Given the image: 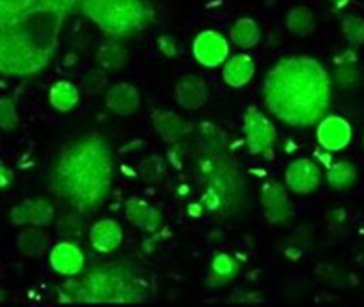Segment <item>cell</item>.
Wrapping results in <instances>:
<instances>
[{
  "label": "cell",
  "instance_id": "83f0119b",
  "mask_svg": "<svg viewBox=\"0 0 364 307\" xmlns=\"http://www.w3.org/2000/svg\"><path fill=\"white\" fill-rule=\"evenodd\" d=\"M109 87V71H105L100 66L87 70L84 73V77H82L80 89L89 96L103 95Z\"/></svg>",
  "mask_w": 364,
  "mask_h": 307
},
{
  "label": "cell",
  "instance_id": "f35d334b",
  "mask_svg": "<svg viewBox=\"0 0 364 307\" xmlns=\"http://www.w3.org/2000/svg\"><path fill=\"white\" fill-rule=\"evenodd\" d=\"M363 144H364V137H363Z\"/></svg>",
  "mask_w": 364,
  "mask_h": 307
},
{
  "label": "cell",
  "instance_id": "4dcf8cb0",
  "mask_svg": "<svg viewBox=\"0 0 364 307\" xmlns=\"http://www.w3.org/2000/svg\"><path fill=\"white\" fill-rule=\"evenodd\" d=\"M313 237H315V227H313L311 224H302V226H299L297 230H295V233L288 238V251H295L297 256H301V252L313 247Z\"/></svg>",
  "mask_w": 364,
  "mask_h": 307
},
{
  "label": "cell",
  "instance_id": "f1b7e54d",
  "mask_svg": "<svg viewBox=\"0 0 364 307\" xmlns=\"http://www.w3.org/2000/svg\"><path fill=\"white\" fill-rule=\"evenodd\" d=\"M341 32L352 48L364 45V18L359 14H345L341 18Z\"/></svg>",
  "mask_w": 364,
  "mask_h": 307
},
{
  "label": "cell",
  "instance_id": "1f68e13d",
  "mask_svg": "<svg viewBox=\"0 0 364 307\" xmlns=\"http://www.w3.org/2000/svg\"><path fill=\"white\" fill-rule=\"evenodd\" d=\"M38 2L39 0H0V23L20 16Z\"/></svg>",
  "mask_w": 364,
  "mask_h": 307
},
{
  "label": "cell",
  "instance_id": "cb8c5ba5",
  "mask_svg": "<svg viewBox=\"0 0 364 307\" xmlns=\"http://www.w3.org/2000/svg\"><path fill=\"white\" fill-rule=\"evenodd\" d=\"M80 102V89L70 80H57L48 91V103L59 112H70Z\"/></svg>",
  "mask_w": 364,
  "mask_h": 307
},
{
  "label": "cell",
  "instance_id": "52a82bcc",
  "mask_svg": "<svg viewBox=\"0 0 364 307\" xmlns=\"http://www.w3.org/2000/svg\"><path fill=\"white\" fill-rule=\"evenodd\" d=\"M323 181L322 166L315 158H297L284 171V185L297 195H308L318 190Z\"/></svg>",
  "mask_w": 364,
  "mask_h": 307
},
{
  "label": "cell",
  "instance_id": "5bb4252c",
  "mask_svg": "<svg viewBox=\"0 0 364 307\" xmlns=\"http://www.w3.org/2000/svg\"><path fill=\"white\" fill-rule=\"evenodd\" d=\"M124 215L137 230L149 235L156 233L164 224L162 212L156 206L144 201V199L137 198V195L127 199V203H124Z\"/></svg>",
  "mask_w": 364,
  "mask_h": 307
},
{
  "label": "cell",
  "instance_id": "ba28073f",
  "mask_svg": "<svg viewBox=\"0 0 364 307\" xmlns=\"http://www.w3.org/2000/svg\"><path fill=\"white\" fill-rule=\"evenodd\" d=\"M231 41L217 31H203L192 41L194 59L205 68H219L230 57Z\"/></svg>",
  "mask_w": 364,
  "mask_h": 307
},
{
  "label": "cell",
  "instance_id": "2e32d148",
  "mask_svg": "<svg viewBox=\"0 0 364 307\" xmlns=\"http://www.w3.org/2000/svg\"><path fill=\"white\" fill-rule=\"evenodd\" d=\"M89 242L100 254H110L123 244V227L114 219H102L89 230Z\"/></svg>",
  "mask_w": 364,
  "mask_h": 307
},
{
  "label": "cell",
  "instance_id": "d6a6232c",
  "mask_svg": "<svg viewBox=\"0 0 364 307\" xmlns=\"http://www.w3.org/2000/svg\"><path fill=\"white\" fill-rule=\"evenodd\" d=\"M320 279L327 284H333V286H348V281H350V274L345 272L343 269L334 265H322L316 270Z\"/></svg>",
  "mask_w": 364,
  "mask_h": 307
},
{
  "label": "cell",
  "instance_id": "277c9868",
  "mask_svg": "<svg viewBox=\"0 0 364 307\" xmlns=\"http://www.w3.org/2000/svg\"><path fill=\"white\" fill-rule=\"evenodd\" d=\"M82 13L109 38H130L149 25L153 9L148 0H84Z\"/></svg>",
  "mask_w": 364,
  "mask_h": 307
},
{
  "label": "cell",
  "instance_id": "7a4b0ae2",
  "mask_svg": "<svg viewBox=\"0 0 364 307\" xmlns=\"http://www.w3.org/2000/svg\"><path fill=\"white\" fill-rule=\"evenodd\" d=\"M64 20L63 13L38 2L0 23V75L27 78L41 73L55 57Z\"/></svg>",
  "mask_w": 364,
  "mask_h": 307
},
{
  "label": "cell",
  "instance_id": "74e56055",
  "mask_svg": "<svg viewBox=\"0 0 364 307\" xmlns=\"http://www.w3.org/2000/svg\"><path fill=\"white\" fill-rule=\"evenodd\" d=\"M329 2H333L336 7H345L348 4V0H329Z\"/></svg>",
  "mask_w": 364,
  "mask_h": 307
},
{
  "label": "cell",
  "instance_id": "ffe728a7",
  "mask_svg": "<svg viewBox=\"0 0 364 307\" xmlns=\"http://www.w3.org/2000/svg\"><path fill=\"white\" fill-rule=\"evenodd\" d=\"M240 274V263L235 256L226 254V252H219L213 256L212 263H210L208 274H206V286L210 290H220L231 281H235Z\"/></svg>",
  "mask_w": 364,
  "mask_h": 307
},
{
  "label": "cell",
  "instance_id": "f546056e",
  "mask_svg": "<svg viewBox=\"0 0 364 307\" xmlns=\"http://www.w3.org/2000/svg\"><path fill=\"white\" fill-rule=\"evenodd\" d=\"M20 124L16 102L11 96H0V130L13 131Z\"/></svg>",
  "mask_w": 364,
  "mask_h": 307
},
{
  "label": "cell",
  "instance_id": "d4e9b609",
  "mask_svg": "<svg viewBox=\"0 0 364 307\" xmlns=\"http://www.w3.org/2000/svg\"><path fill=\"white\" fill-rule=\"evenodd\" d=\"M287 28L290 34L297 36V38H308L315 32L316 28V16L309 7L306 6H295L291 7L284 18Z\"/></svg>",
  "mask_w": 364,
  "mask_h": 307
},
{
  "label": "cell",
  "instance_id": "30bf717a",
  "mask_svg": "<svg viewBox=\"0 0 364 307\" xmlns=\"http://www.w3.org/2000/svg\"><path fill=\"white\" fill-rule=\"evenodd\" d=\"M352 124L341 116H326L318 121L316 126V141L320 148L331 153L343 151L352 142Z\"/></svg>",
  "mask_w": 364,
  "mask_h": 307
},
{
  "label": "cell",
  "instance_id": "603a6c76",
  "mask_svg": "<svg viewBox=\"0 0 364 307\" xmlns=\"http://www.w3.org/2000/svg\"><path fill=\"white\" fill-rule=\"evenodd\" d=\"M323 178H326V183L329 185V188L336 192H343L358 183L359 173L358 167L348 162V160H336V162L327 167Z\"/></svg>",
  "mask_w": 364,
  "mask_h": 307
},
{
  "label": "cell",
  "instance_id": "e575fe53",
  "mask_svg": "<svg viewBox=\"0 0 364 307\" xmlns=\"http://www.w3.org/2000/svg\"><path fill=\"white\" fill-rule=\"evenodd\" d=\"M82 2H84V0H39V4L59 11V13H63L64 16L75 13L77 9H80Z\"/></svg>",
  "mask_w": 364,
  "mask_h": 307
},
{
  "label": "cell",
  "instance_id": "e0dca14e",
  "mask_svg": "<svg viewBox=\"0 0 364 307\" xmlns=\"http://www.w3.org/2000/svg\"><path fill=\"white\" fill-rule=\"evenodd\" d=\"M333 80L341 89H347V91L358 89L363 84L364 75L358 63V53L354 52L352 46L345 50L343 53H340V55H336V59H334Z\"/></svg>",
  "mask_w": 364,
  "mask_h": 307
},
{
  "label": "cell",
  "instance_id": "4fadbf2b",
  "mask_svg": "<svg viewBox=\"0 0 364 307\" xmlns=\"http://www.w3.org/2000/svg\"><path fill=\"white\" fill-rule=\"evenodd\" d=\"M105 105L112 114L119 117H130L141 107V92L134 84L117 82L105 92Z\"/></svg>",
  "mask_w": 364,
  "mask_h": 307
},
{
  "label": "cell",
  "instance_id": "484cf974",
  "mask_svg": "<svg viewBox=\"0 0 364 307\" xmlns=\"http://www.w3.org/2000/svg\"><path fill=\"white\" fill-rule=\"evenodd\" d=\"M137 174L144 183L159 185L162 183L167 174V162L160 155H149L141 160L137 167Z\"/></svg>",
  "mask_w": 364,
  "mask_h": 307
},
{
  "label": "cell",
  "instance_id": "d6986e66",
  "mask_svg": "<svg viewBox=\"0 0 364 307\" xmlns=\"http://www.w3.org/2000/svg\"><path fill=\"white\" fill-rule=\"evenodd\" d=\"M16 249L25 258H41L48 254L52 249V238L46 233L45 227L25 226L16 237Z\"/></svg>",
  "mask_w": 364,
  "mask_h": 307
},
{
  "label": "cell",
  "instance_id": "8fae6325",
  "mask_svg": "<svg viewBox=\"0 0 364 307\" xmlns=\"http://www.w3.org/2000/svg\"><path fill=\"white\" fill-rule=\"evenodd\" d=\"M50 266L55 274L64 277H77L85 266V254L75 242L63 240L52 245L48 252Z\"/></svg>",
  "mask_w": 364,
  "mask_h": 307
},
{
  "label": "cell",
  "instance_id": "9a60e30c",
  "mask_svg": "<svg viewBox=\"0 0 364 307\" xmlns=\"http://www.w3.org/2000/svg\"><path fill=\"white\" fill-rule=\"evenodd\" d=\"M151 123L159 137L167 144L180 142L192 131V124L173 110L155 109L151 112Z\"/></svg>",
  "mask_w": 364,
  "mask_h": 307
},
{
  "label": "cell",
  "instance_id": "8d00e7d4",
  "mask_svg": "<svg viewBox=\"0 0 364 307\" xmlns=\"http://www.w3.org/2000/svg\"><path fill=\"white\" fill-rule=\"evenodd\" d=\"M14 183V173L7 166L0 163V190H9Z\"/></svg>",
  "mask_w": 364,
  "mask_h": 307
},
{
  "label": "cell",
  "instance_id": "8992f818",
  "mask_svg": "<svg viewBox=\"0 0 364 307\" xmlns=\"http://www.w3.org/2000/svg\"><path fill=\"white\" fill-rule=\"evenodd\" d=\"M259 203H262L263 215L272 226H287L294 220L295 210L288 195V187L281 181H265L259 190Z\"/></svg>",
  "mask_w": 364,
  "mask_h": 307
},
{
  "label": "cell",
  "instance_id": "5b68a950",
  "mask_svg": "<svg viewBox=\"0 0 364 307\" xmlns=\"http://www.w3.org/2000/svg\"><path fill=\"white\" fill-rule=\"evenodd\" d=\"M244 130L245 146L252 155H265L272 153L277 141V128L274 121L267 116L258 107H249L244 114Z\"/></svg>",
  "mask_w": 364,
  "mask_h": 307
},
{
  "label": "cell",
  "instance_id": "d590c367",
  "mask_svg": "<svg viewBox=\"0 0 364 307\" xmlns=\"http://www.w3.org/2000/svg\"><path fill=\"white\" fill-rule=\"evenodd\" d=\"M230 302L231 304H262L263 297L256 291H235L230 297Z\"/></svg>",
  "mask_w": 364,
  "mask_h": 307
},
{
  "label": "cell",
  "instance_id": "7402d4cb",
  "mask_svg": "<svg viewBox=\"0 0 364 307\" xmlns=\"http://www.w3.org/2000/svg\"><path fill=\"white\" fill-rule=\"evenodd\" d=\"M231 45L240 50H251L262 41V27L255 18H238L230 28Z\"/></svg>",
  "mask_w": 364,
  "mask_h": 307
},
{
  "label": "cell",
  "instance_id": "4316f807",
  "mask_svg": "<svg viewBox=\"0 0 364 307\" xmlns=\"http://www.w3.org/2000/svg\"><path fill=\"white\" fill-rule=\"evenodd\" d=\"M55 231L63 240H78L85 231V220L80 213L71 212L60 217L55 224Z\"/></svg>",
  "mask_w": 364,
  "mask_h": 307
},
{
  "label": "cell",
  "instance_id": "ac0fdd59",
  "mask_svg": "<svg viewBox=\"0 0 364 307\" xmlns=\"http://www.w3.org/2000/svg\"><path fill=\"white\" fill-rule=\"evenodd\" d=\"M256 64L249 53H235L223 64V80L233 89L245 87L255 78Z\"/></svg>",
  "mask_w": 364,
  "mask_h": 307
},
{
  "label": "cell",
  "instance_id": "3957f363",
  "mask_svg": "<svg viewBox=\"0 0 364 307\" xmlns=\"http://www.w3.org/2000/svg\"><path fill=\"white\" fill-rule=\"evenodd\" d=\"M110 185V156L100 139L71 148L53 171V190L71 199L78 210L102 205Z\"/></svg>",
  "mask_w": 364,
  "mask_h": 307
},
{
  "label": "cell",
  "instance_id": "6da1fadb",
  "mask_svg": "<svg viewBox=\"0 0 364 307\" xmlns=\"http://www.w3.org/2000/svg\"><path fill=\"white\" fill-rule=\"evenodd\" d=\"M263 96L277 119L291 126H309L326 117L331 77L313 57H287L267 73Z\"/></svg>",
  "mask_w": 364,
  "mask_h": 307
},
{
  "label": "cell",
  "instance_id": "836d02e7",
  "mask_svg": "<svg viewBox=\"0 0 364 307\" xmlns=\"http://www.w3.org/2000/svg\"><path fill=\"white\" fill-rule=\"evenodd\" d=\"M156 46H159L160 53H162L164 57H167V59H176L181 52L180 43H178V39L171 34L159 36V39H156Z\"/></svg>",
  "mask_w": 364,
  "mask_h": 307
},
{
  "label": "cell",
  "instance_id": "9c48e42d",
  "mask_svg": "<svg viewBox=\"0 0 364 307\" xmlns=\"http://www.w3.org/2000/svg\"><path fill=\"white\" fill-rule=\"evenodd\" d=\"M9 220L13 226H39L48 227L55 220V208L46 198H32L18 203L9 212Z\"/></svg>",
  "mask_w": 364,
  "mask_h": 307
},
{
  "label": "cell",
  "instance_id": "44dd1931",
  "mask_svg": "<svg viewBox=\"0 0 364 307\" xmlns=\"http://www.w3.org/2000/svg\"><path fill=\"white\" fill-rule=\"evenodd\" d=\"M128 63H130V52L121 39H105L96 50V64L109 73L110 71L117 73V71L124 70Z\"/></svg>",
  "mask_w": 364,
  "mask_h": 307
},
{
  "label": "cell",
  "instance_id": "7c38bea8",
  "mask_svg": "<svg viewBox=\"0 0 364 307\" xmlns=\"http://www.w3.org/2000/svg\"><path fill=\"white\" fill-rule=\"evenodd\" d=\"M208 84L199 75H183L174 87L176 103L185 110H199L208 102Z\"/></svg>",
  "mask_w": 364,
  "mask_h": 307
}]
</instances>
